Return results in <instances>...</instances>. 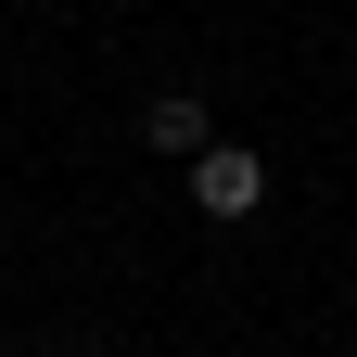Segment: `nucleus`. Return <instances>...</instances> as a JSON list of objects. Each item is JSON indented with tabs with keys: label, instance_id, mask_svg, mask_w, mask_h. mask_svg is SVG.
<instances>
[{
	"label": "nucleus",
	"instance_id": "nucleus-2",
	"mask_svg": "<svg viewBox=\"0 0 357 357\" xmlns=\"http://www.w3.org/2000/svg\"><path fill=\"white\" fill-rule=\"evenodd\" d=\"M141 141H153V153H178V166H192V153L217 141V102H192V89H153V102H141Z\"/></svg>",
	"mask_w": 357,
	"mask_h": 357
},
{
	"label": "nucleus",
	"instance_id": "nucleus-1",
	"mask_svg": "<svg viewBox=\"0 0 357 357\" xmlns=\"http://www.w3.org/2000/svg\"><path fill=\"white\" fill-rule=\"evenodd\" d=\"M255 204H268V153H243V141H204V153H192V217L243 230Z\"/></svg>",
	"mask_w": 357,
	"mask_h": 357
}]
</instances>
